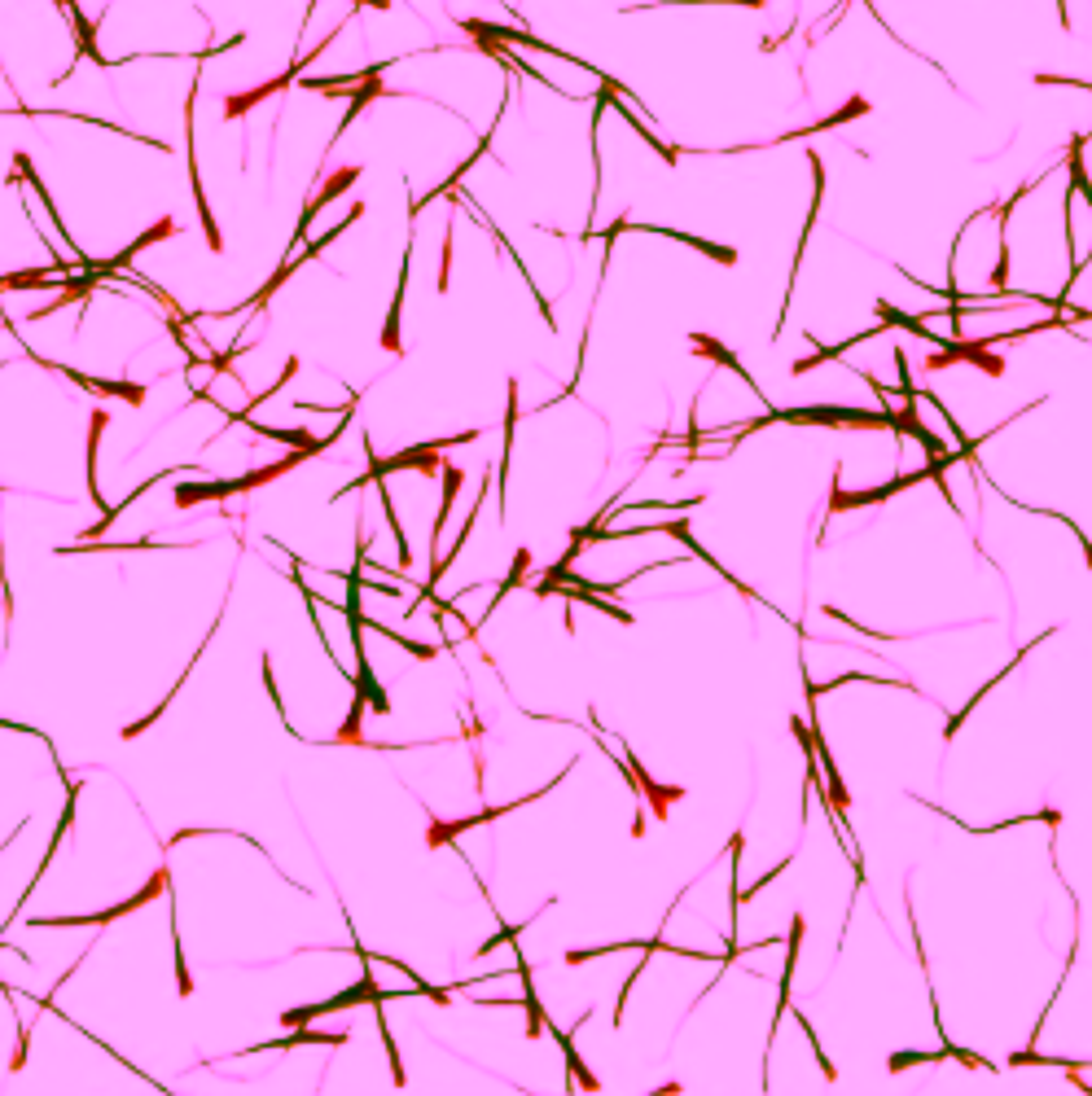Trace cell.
I'll return each instance as SVG.
<instances>
[{"mask_svg": "<svg viewBox=\"0 0 1092 1096\" xmlns=\"http://www.w3.org/2000/svg\"><path fill=\"white\" fill-rule=\"evenodd\" d=\"M339 31H347V22H339V27H334V31L325 35V40L316 44V49L298 53V57H294V66H285L277 79L259 83V88H250V92H233V97H229V105H224V119H242L246 111H255V105H259L263 97H277V92H285V88H290V83H294L298 75H303V70H307L311 62H316V57H320V49H325V44H334V40H339Z\"/></svg>", "mask_w": 1092, "mask_h": 1096, "instance_id": "1", "label": "cell"}, {"mask_svg": "<svg viewBox=\"0 0 1092 1096\" xmlns=\"http://www.w3.org/2000/svg\"><path fill=\"white\" fill-rule=\"evenodd\" d=\"M163 890H167V869H159V873H154V877H150V886L141 890V895L124 899V903H119V908L92 912V917H35L31 925H53V930H62V925H111V921H119V917H128V912L146 908V903H150L154 895H163Z\"/></svg>", "mask_w": 1092, "mask_h": 1096, "instance_id": "3", "label": "cell"}, {"mask_svg": "<svg viewBox=\"0 0 1092 1096\" xmlns=\"http://www.w3.org/2000/svg\"><path fill=\"white\" fill-rule=\"evenodd\" d=\"M408 263H413V228H408L404 263H400V281H395L391 311H387V330H382V347H387V352H400V316H404V290H408Z\"/></svg>", "mask_w": 1092, "mask_h": 1096, "instance_id": "6", "label": "cell"}, {"mask_svg": "<svg viewBox=\"0 0 1092 1096\" xmlns=\"http://www.w3.org/2000/svg\"><path fill=\"white\" fill-rule=\"evenodd\" d=\"M35 365L40 369H53V373H62V378H70V382H79L83 391H97V395H119V400H128V404H146V387H141V382H101V378H88V373H79V369H70V365H49V360H40L35 352H27Z\"/></svg>", "mask_w": 1092, "mask_h": 1096, "instance_id": "4", "label": "cell"}, {"mask_svg": "<svg viewBox=\"0 0 1092 1096\" xmlns=\"http://www.w3.org/2000/svg\"><path fill=\"white\" fill-rule=\"evenodd\" d=\"M111 426V413H92V430H88V496H92V504H101V509H111V504H105V496H101V487H97V452H101V430Z\"/></svg>", "mask_w": 1092, "mask_h": 1096, "instance_id": "8", "label": "cell"}, {"mask_svg": "<svg viewBox=\"0 0 1092 1096\" xmlns=\"http://www.w3.org/2000/svg\"><path fill=\"white\" fill-rule=\"evenodd\" d=\"M382 92H387V88H382V83H378V79H365V83H360V92H356V97H352V105H347V115H343V124H339V132H334V137H330V141H339V137H343V132H347V128H352V119H356L360 111H365V105H369V101H374V97H382Z\"/></svg>", "mask_w": 1092, "mask_h": 1096, "instance_id": "12", "label": "cell"}, {"mask_svg": "<svg viewBox=\"0 0 1092 1096\" xmlns=\"http://www.w3.org/2000/svg\"><path fill=\"white\" fill-rule=\"evenodd\" d=\"M360 172H365V167H343V172H339V176H334V180H330V185H325V189H320V194H316V198H311V202H307V207H303V220H298V224H294V242H290V255H294V250H298V242H307V228H311V220H316V215H320V211H325V202H334V198H339V194H343V189H347V185H356V180H360Z\"/></svg>", "mask_w": 1092, "mask_h": 1096, "instance_id": "5", "label": "cell"}, {"mask_svg": "<svg viewBox=\"0 0 1092 1096\" xmlns=\"http://www.w3.org/2000/svg\"><path fill=\"white\" fill-rule=\"evenodd\" d=\"M378 483V500H382V513H387V526H391V535H395V549H400V562L404 571L413 566V549H408V539H404V526H400V517H395V500H391V491H387V478H374Z\"/></svg>", "mask_w": 1092, "mask_h": 1096, "instance_id": "9", "label": "cell"}, {"mask_svg": "<svg viewBox=\"0 0 1092 1096\" xmlns=\"http://www.w3.org/2000/svg\"><path fill=\"white\" fill-rule=\"evenodd\" d=\"M864 111H869V101L864 97H851L847 111H834V115H825L821 124H812V128H799V132H786V137H773V141H803V137H812V132H825V128H843L847 119H860Z\"/></svg>", "mask_w": 1092, "mask_h": 1096, "instance_id": "10", "label": "cell"}, {"mask_svg": "<svg viewBox=\"0 0 1092 1096\" xmlns=\"http://www.w3.org/2000/svg\"><path fill=\"white\" fill-rule=\"evenodd\" d=\"M194 97H198V70H194V83H189V101H185V159H189V185H194V202H198V220H202V233H207V246L220 255L224 242H220V228L211 220V202H207V189H202V176H198V154H194Z\"/></svg>", "mask_w": 1092, "mask_h": 1096, "instance_id": "2", "label": "cell"}, {"mask_svg": "<svg viewBox=\"0 0 1092 1096\" xmlns=\"http://www.w3.org/2000/svg\"><path fill=\"white\" fill-rule=\"evenodd\" d=\"M461 483H465L461 465L443 461V504H439V517H435V522H430V544H435V549H439V539H443V526H448V517H452V500H457Z\"/></svg>", "mask_w": 1092, "mask_h": 1096, "instance_id": "7", "label": "cell"}, {"mask_svg": "<svg viewBox=\"0 0 1092 1096\" xmlns=\"http://www.w3.org/2000/svg\"><path fill=\"white\" fill-rule=\"evenodd\" d=\"M693 352H698V356H711V360H719V365H724V369H733L741 382H750V373L737 365V356H728V352H724V347H719L715 339H702V334H693ZM750 391H759V387H754V382H750Z\"/></svg>", "mask_w": 1092, "mask_h": 1096, "instance_id": "11", "label": "cell"}]
</instances>
